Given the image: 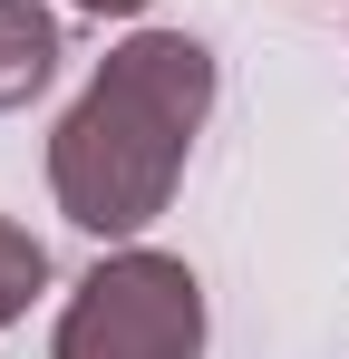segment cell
<instances>
[{"instance_id":"cell-5","label":"cell","mask_w":349,"mask_h":359,"mask_svg":"<svg viewBox=\"0 0 349 359\" xmlns=\"http://www.w3.org/2000/svg\"><path fill=\"white\" fill-rule=\"evenodd\" d=\"M68 10H78V20H146L156 0H68Z\"/></svg>"},{"instance_id":"cell-4","label":"cell","mask_w":349,"mask_h":359,"mask_svg":"<svg viewBox=\"0 0 349 359\" xmlns=\"http://www.w3.org/2000/svg\"><path fill=\"white\" fill-rule=\"evenodd\" d=\"M39 301H49V243L29 233V224H10V214H0V330H10V320H29Z\"/></svg>"},{"instance_id":"cell-3","label":"cell","mask_w":349,"mask_h":359,"mask_svg":"<svg viewBox=\"0 0 349 359\" xmlns=\"http://www.w3.org/2000/svg\"><path fill=\"white\" fill-rule=\"evenodd\" d=\"M58 59H68V39H58L49 0H0V117H20L29 97H49Z\"/></svg>"},{"instance_id":"cell-1","label":"cell","mask_w":349,"mask_h":359,"mask_svg":"<svg viewBox=\"0 0 349 359\" xmlns=\"http://www.w3.org/2000/svg\"><path fill=\"white\" fill-rule=\"evenodd\" d=\"M224 68L194 29H126L49 126V194L88 243H146L214 126Z\"/></svg>"},{"instance_id":"cell-2","label":"cell","mask_w":349,"mask_h":359,"mask_svg":"<svg viewBox=\"0 0 349 359\" xmlns=\"http://www.w3.org/2000/svg\"><path fill=\"white\" fill-rule=\"evenodd\" d=\"M214 311L194 262L165 243H107L58 301L49 359H204Z\"/></svg>"}]
</instances>
